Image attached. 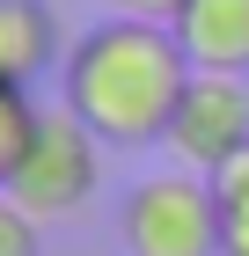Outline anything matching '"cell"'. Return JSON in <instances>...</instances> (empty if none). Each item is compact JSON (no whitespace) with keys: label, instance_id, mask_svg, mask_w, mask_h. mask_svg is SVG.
<instances>
[{"label":"cell","instance_id":"6da1fadb","mask_svg":"<svg viewBox=\"0 0 249 256\" xmlns=\"http://www.w3.org/2000/svg\"><path fill=\"white\" fill-rule=\"evenodd\" d=\"M198 66L183 59L169 22H132L103 15L96 30H81L59 66V96L103 146H161L169 118Z\"/></svg>","mask_w":249,"mask_h":256},{"label":"cell","instance_id":"7a4b0ae2","mask_svg":"<svg viewBox=\"0 0 249 256\" xmlns=\"http://www.w3.org/2000/svg\"><path fill=\"white\" fill-rule=\"evenodd\" d=\"M96 190H103V139L88 132L66 102H59V110H37V132L22 146L15 176H8V198L44 227V220L88 212Z\"/></svg>","mask_w":249,"mask_h":256},{"label":"cell","instance_id":"3957f363","mask_svg":"<svg viewBox=\"0 0 249 256\" xmlns=\"http://www.w3.org/2000/svg\"><path fill=\"white\" fill-rule=\"evenodd\" d=\"M117 242L125 256H220V205L212 183L176 168V176H139L117 205Z\"/></svg>","mask_w":249,"mask_h":256},{"label":"cell","instance_id":"277c9868","mask_svg":"<svg viewBox=\"0 0 249 256\" xmlns=\"http://www.w3.org/2000/svg\"><path fill=\"white\" fill-rule=\"evenodd\" d=\"M161 146H169L176 168H191V176H220L227 161H242L249 154V80H234V74H191V88H183V102H176Z\"/></svg>","mask_w":249,"mask_h":256},{"label":"cell","instance_id":"5b68a950","mask_svg":"<svg viewBox=\"0 0 249 256\" xmlns=\"http://www.w3.org/2000/svg\"><path fill=\"white\" fill-rule=\"evenodd\" d=\"M183 59L198 74H234L249 80V0H183V15L169 22Z\"/></svg>","mask_w":249,"mask_h":256},{"label":"cell","instance_id":"8992f818","mask_svg":"<svg viewBox=\"0 0 249 256\" xmlns=\"http://www.w3.org/2000/svg\"><path fill=\"white\" fill-rule=\"evenodd\" d=\"M52 66H66L52 8H44V0H0V80L30 88V80L52 74Z\"/></svg>","mask_w":249,"mask_h":256},{"label":"cell","instance_id":"52a82bcc","mask_svg":"<svg viewBox=\"0 0 249 256\" xmlns=\"http://www.w3.org/2000/svg\"><path fill=\"white\" fill-rule=\"evenodd\" d=\"M205 183H212V205H220V256H249V154Z\"/></svg>","mask_w":249,"mask_h":256},{"label":"cell","instance_id":"ba28073f","mask_svg":"<svg viewBox=\"0 0 249 256\" xmlns=\"http://www.w3.org/2000/svg\"><path fill=\"white\" fill-rule=\"evenodd\" d=\"M30 132H37V102H30V88L0 80V190H8V176H15V161H22V146H30Z\"/></svg>","mask_w":249,"mask_h":256},{"label":"cell","instance_id":"9c48e42d","mask_svg":"<svg viewBox=\"0 0 249 256\" xmlns=\"http://www.w3.org/2000/svg\"><path fill=\"white\" fill-rule=\"evenodd\" d=\"M0 256H44V227L0 190Z\"/></svg>","mask_w":249,"mask_h":256},{"label":"cell","instance_id":"30bf717a","mask_svg":"<svg viewBox=\"0 0 249 256\" xmlns=\"http://www.w3.org/2000/svg\"><path fill=\"white\" fill-rule=\"evenodd\" d=\"M110 15H132V22H176L183 0H110Z\"/></svg>","mask_w":249,"mask_h":256}]
</instances>
